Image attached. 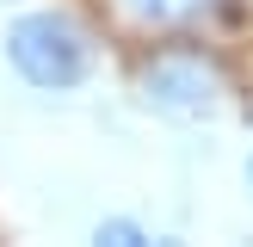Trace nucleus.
Masks as SVG:
<instances>
[{
	"instance_id": "obj_1",
	"label": "nucleus",
	"mask_w": 253,
	"mask_h": 247,
	"mask_svg": "<svg viewBox=\"0 0 253 247\" xmlns=\"http://www.w3.org/2000/svg\"><path fill=\"white\" fill-rule=\"evenodd\" d=\"M6 62L37 93H74L93 74V37H86V25L74 12L37 6V12H19L6 25Z\"/></svg>"
},
{
	"instance_id": "obj_2",
	"label": "nucleus",
	"mask_w": 253,
	"mask_h": 247,
	"mask_svg": "<svg viewBox=\"0 0 253 247\" xmlns=\"http://www.w3.org/2000/svg\"><path fill=\"white\" fill-rule=\"evenodd\" d=\"M136 86H142V105L155 118H173V124L216 118L229 105V74L204 49H161V56H148Z\"/></svg>"
},
{
	"instance_id": "obj_3",
	"label": "nucleus",
	"mask_w": 253,
	"mask_h": 247,
	"mask_svg": "<svg viewBox=\"0 0 253 247\" xmlns=\"http://www.w3.org/2000/svg\"><path fill=\"white\" fill-rule=\"evenodd\" d=\"M111 6H118L130 25H142V31H179V25L216 19L229 0H111Z\"/></svg>"
},
{
	"instance_id": "obj_4",
	"label": "nucleus",
	"mask_w": 253,
	"mask_h": 247,
	"mask_svg": "<svg viewBox=\"0 0 253 247\" xmlns=\"http://www.w3.org/2000/svg\"><path fill=\"white\" fill-rule=\"evenodd\" d=\"M93 241H105V247H148L155 235H148V229H142L136 216H99Z\"/></svg>"
},
{
	"instance_id": "obj_5",
	"label": "nucleus",
	"mask_w": 253,
	"mask_h": 247,
	"mask_svg": "<svg viewBox=\"0 0 253 247\" xmlns=\"http://www.w3.org/2000/svg\"><path fill=\"white\" fill-rule=\"evenodd\" d=\"M241 179H247V198H253V155H247V167H241Z\"/></svg>"
}]
</instances>
